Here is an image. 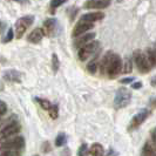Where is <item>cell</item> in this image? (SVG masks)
<instances>
[{
	"mask_svg": "<svg viewBox=\"0 0 156 156\" xmlns=\"http://www.w3.org/2000/svg\"><path fill=\"white\" fill-rule=\"evenodd\" d=\"M121 70H122V60H121V58L117 54L113 53L106 73H107V75H108L109 79H114L121 73Z\"/></svg>",
	"mask_w": 156,
	"mask_h": 156,
	"instance_id": "obj_3",
	"label": "cell"
},
{
	"mask_svg": "<svg viewBox=\"0 0 156 156\" xmlns=\"http://www.w3.org/2000/svg\"><path fill=\"white\" fill-rule=\"evenodd\" d=\"M143 155L144 156H156V149L150 142H147V143L144 144Z\"/></svg>",
	"mask_w": 156,
	"mask_h": 156,
	"instance_id": "obj_18",
	"label": "cell"
},
{
	"mask_svg": "<svg viewBox=\"0 0 156 156\" xmlns=\"http://www.w3.org/2000/svg\"><path fill=\"white\" fill-rule=\"evenodd\" d=\"M2 76H4V79L7 82H16V83H20L21 82V73L16 69L5 70Z\"/></svg>",
	"mask_w": 156,
	"mask_h": 156,
	"instance_id": "obj_12",
	"label": "cell"
},
{
	"mask_svg": "<svg viewBox=\"0 0 156 156\" xmlns=\"http://www.w3.org/2000/svg\"><path fill=\"white\" fill-rule=\"evenodd\" d=\"M48 112H49V116L52 117V119H56L58 117V115H59V108H58V106L56 105H53V106H51V108L48 109Z\"/></svg>",
	"mask_w": 156,
	"mask_h": 156,
	"instance_id": "obj_25",
	"label": "cell"
},
{
	"mask_svg": "<svg viewBox=\"0 0 156 156\" xmlns=\"http://www.w3.org/2000/svg\"><path fill=\"white\" fill-rule=\"evenodd\" d=\"M150 115V112L148 109H141L135 116L132 119V121H130V125L128 127V129L129 130H133V129H136L137 127H140L146 120H147V117Z\"/></svg>",
	"mask_w": 156,
	"mask_h": 156,
	"instance_id": "obj_8",
	"label": "cell"
},
{
	"mask_svg": "<svg viewBox=\"0 0 156 156\" xmlns=\"http://www.w3.org/2000/svg\"><path fill=\"white\" fill-rule=\"evenodd\" d=\"M110 5V0H88L85 2L83 7L86 9L89 8H95V9H101V8H106Z\"/></svg>",
	"mask_w": 156,
	"mask_h": 156,
	"instance_id": "obj_11",
	"label": "cell"
},
{
	"mask_svg": "<svg viewBox=\"0 0 156 156\" xmlns=\"http://www.w3.org/2000/svg\"><path fill=\"white\" fill-rule=\"evenodd\" d=\"M0 156H20V153L14 150H7V151H2V154Z\"/></svg>",
	"mask_w": 156,
	"mask_h": 156,
	"instance_id": "obj_29",
	"label": "cell"
},
{
	"mask_svg": "<svg viewBox=\"0 0 156 156\" xmlns=\"http://www.w3.org/2000/svg\"><path fill=\"white\" fill-rule=\"evenodd\" d=\"M59 66H60V62H59L58 55L54 53V54L52 55V68H53V72H58Z\"/></svg>",
	"mask_w": 156,
	"mask_h": 156,
	"instance_id": "obj_24",
	"label": "cell"
},
{
	"mask_svg": "<svg viewBox=\"0 0 156 156\" xmlns=\"http://www.w3.org/2000/svg\"><path fill=\"white\" fill-rule=\"evenodd\" d=\"M134 61H135L137 69L140 70L141 73H148L149 70L151 69V65L149 63L148 58L142 51H136L134 53Z\"/></svg>",
	"mask_w": 156,
	"mask_h": 156,
	"instance_id": "obj_4",
	"label": "cell"
},
{
	"mask_svg": "<svg viewBox=\"0 0 156 156\" xmlns=\"http://www.w3.org/2000/svg\"><path fill=\"white\" fill-rule=\"evenodd\" d=\"M146 55H147V58H148V61H149V63L151 65V67H155L156 66V53H155V51H154L153 48H148Z\"/></svg>",
	"mask_w": 156,
	"mask_h": 156,
	"instance_id": "obj_19",
	"label": "cell"
},
{
	"mask_svg": "<svg viewBox=\"0 0 156 156\" xmlns=\"http://www.w3.org/2000/svg\"><path fill=\"white\" fill-rule=\"evenodd\" d=\"M112 55L113 53L112 52H108L107 54L103 56V59L101 60V62L99 63L100 66V69H101L102 73H106V70H107V67H108V65H109V61H110V58H112Z\"/></svg>",
	"mask_w": 156,
	"mask_h": 156,
	"instance_id": "obj_17",
	"label": "cell"
},
{
	"mask_svg": "<svg viewBox=\"0 0 156 156\" xmlns=\"http://www.w3.org/2000/svg\"><path fill=\"white\" fill-rule=\"evenodd\" d=\"M105 18V13L103 12H90V13H87V14H83L81 16L80 20L82 21H88V23H95V21H99V20H102Z\"/></svg>",
	"mask_w": 156,
	"mask_h": 156,
	"instance_id": "obj_13",
	"label": "cell"
},
{
	"mask_svg": "<svg viewBox=\"0 0 156 156\" xmlns=\"http://www.w3.org/2000/svg\"><path fill=\"white\" fill-rule=\"evenodd\" d=\"M132 99V92L128 90L125 87H121L117 89L116 94H115V99H114V107L116 109H121L125 108L129 105Z\"/></svg>",
	"mask_w": 156,
	"mask_h": 156,
	"instance_id": "obj_1",
	"label": "cell"
},
{
	"mask_svg": "<svg viewBox=\"0 0 156 156\" xmlns=\"http://www.w3.org/2000/svg\"><path fill=\"white\" fill-rule=\"evenodd\" d=\"M151 105H153V106H156V98L151 101Z\"/></svg>",
	"mask_w": 156,
	"mask_h": 156,
	"instance_id": "obj_39",
	"label": "cell"
},
{
	"mask_svg": "<svg viewBox=\"0 0 156 156\" xmlns=\"http://www.w3.org/2000/svg\"><path fill=\"white\" fill-rule=\"evenodd\" d=\"M34 23V16H25L20 19H18L16 23V37L20 39L25 34L26 30Z\"/></svg>",
	"mask_w": 156,
	"mask_h": 156,
	"instance_id": "obj_5",
	"label": "cell"
},
{
	"mask_svg": "<svg viewBox=\"0 0 156 156\" xmlns=\"http://www.w3.org/2000/svg\"><path fill=\"white\" fill-rule=\"evenodd\" d=\"M56 27H58V23H56L55 19H48V20H46L45 23H44V30L46 32V34L51 35V37L55 34Z\"/></svg>",
	"mask_w": 156,
	"mask_h": 156,
	"instance_id": "obj_15",
	"label": "cell"
},
{
	"mask_svg": "<svg viewBox=\"0 0 156 156\" xmlns=\"http://www.w3.org/2000/svg\"><path fill=\"white\" fill-rule=\"evenodd\" d=\"M134 81V78H125L122 80H120V83H130Z\"/></svg>",
	"mask_w": 156,
	"mask_h": 156,
	"instance_id": "obj_32",
	"label": "cell"
},
{
	"mask_svg": "<svg viewBox=\"0 0 156 156\" xmlns=\"http://www.w3.org/2000/svg\"><path fill=\"white\" fill-rule=\"evenodd\" d=\"M51 150V146H49V143L48 142H45L44 144H42V151L44 153H48Z\"/></svg>",
	"mask_w": 156,
	"mask_h": 156,
	"instance_id": "obj_31",
	"label": "cell"
},
{
	"mask_svg": "<svg viewBox=\"0 0 156 156\" xmlns=\"http://www.w3.org/2000/svg\"><path fill=\"white\" fill-rule=\"evenodd\" d=\"M117 155H119V153H116L113 148H110L108 150V153H107V156H117Z\"/></svg>",
	"mask_w": 156,
	"mask_h": 156,
	"instance_id": "obj_34",
	"label": "cell"
},
{
	"mask_svg": "<svg viewBox=\"0 0 156 156\" xmlns=\"http://www.w3.org/2000/svg\"><path fill=\"white\" fill-rule=\"evenodd\" d=\"M34 156H39V155H34Z\"/></svg>",
	"mask_w": 156,
	"mask_h": 156,
	"instance_id": "obj_41",
	"label": "cell"
},
{
	"mask_svg": "<svg viewBox=\"0 0 156 156\" xmlns=\"http://www.w3.org/2000/svg\"><path fill=\"white\" fill-rule=\"evenodd\" d=\"M133 69V63H132V60L129 59V58H126L123 63H122V72L125 73V74H128V73H130Z\"/></svg>",
	"mask_w": 156,
	"mask_h": 156,
	"instance_id": "obj_20",
	"label": "cell"
},
{
	"mask_svg": "<svg viewBox=\"0 0 156 156\" xmlns=\"http://www.w3.org/2000/svg\"><path fill=\"white\" fill-rule=\"evenodd\" d=\"M14 1H18V2H21V4H23V2H27V0H14Z\"/></svg>",
	"mask_w": 156,
	"mask_h": 156,
	"instance_id": "obj_38",
	"label": "cell"
},
{
	"mask_svg": "<svg viewBox=\"0 0 156 156\" xmlns=\"http://www.w3.org/2000/svg\"><path fill=\"white\" fill-rule=\"evenodd\" d=\"M98 68H99V65H98V62H96L95 60L90 61V62L87 65V70L90 72V74H95Z\"/></svg>",
	"mask_w": 156,
	"mask_h": 156,
	"instance_id": "obj_23",
	"label": "cell"
},
{
	"mask_svg": "<svg viewBox=\"0 0 156 156\" xmlns=\"http://www.w3.org/2000/svg\"><path fill=\"white\" fill-rule=\"evenodd\" d=\"M141 87H142V82L141 81H137V82H135V83L132 85V88H134V89H140Z\"/></svg>",
	"mask_w": 156,
	"mask_h": 156,
	"instance_id": "obj_33",
	"label": "cell"
},
{
	"mask_svg": "<svg viewBox=\"0 0 156 156\" xmlns=\"http://www.w3.org/2000/svg\"><path fill=\"white\" fill-rule=\"evenodd\" d=\"M44 34H45V32H44L42 28H35L34 31H32L28 34L27 40L32 44H39L40 41L42 40V38H44Z\"/></svg>",
	"mask_w": 156,
	"mask_h": 156,
	"instance_id": "obj_14",
	"label": "cell"
},
{
	"mask_svg": "<svg viewBox=\"0 0 156 156\" xmlns=\"http://www.w3.org/2000/svg\"><path fill=\"white\" fill-rule=\"evenodd\" d=\"M20 129H21V127L20 125L18 123V122H11V123H8L7 126H5L1 130H0V139L1 141L2 140H6V139H9V137H12L13 135H16L20 132Z\"/></svg>",
	"mask_w": 156,
	"mask_h": 156,
	"instance_id": "obj_7",
	"label": "cell"
},
{
	"mask_svg": "<svg viewBox=\"0 0 156 156\" xmlns=\"http://www.w3.org/2000/svg\"><path fill=\"white\" fill-rule=\"evenodd\" d=\"M25 147V140L21 136H16L13 139H6V140L1 141V146L0 149L2 151H7V150H14V151H19L23 149Z\"/></svg>",
	"mask_w": 156,
	"mask_h": 156,
	"instance_id": "obj_2",
	"label": "cell"
},
{
	"mask_svg": "<svg viewBox=\"0 0 156 156\" xmlns=\"http://www.w3.org/2000/svg\"><path fill=\"white\" fill-rule=\"evenodd\" d=\"M65 2H66V0H52L51 1V7L54 9V8H58L59 6H61Z\"/></svg>",
	"mask_w": 156,
	"mask_h": 156,
	"instance_id": "obj_27",
	"label": "cell"
},
{
	"mask_svg": "<svg viewBox=\"0 0 156 156\" xmlns=\"http://www.w3.org/2000/svg\"><path fill=\"white\" fill-rule=\"evenodd\" d=\"M35 101L39 103L40 106L44 108V109L48 110L49 108H51V102L48 101V100H46V99H41V98H35Z\"/></svg>",
	"mask_w": 156,
	"mask_h": 156,
	"instance_id": "obj_21",
	"label": "cell"
},
{
	"mask_svg": "<svg viewBox=\"0 0 156 156\" xmlns=\"http://www.w3.org/2000/svg\"><path fill=\"white\" fill-rule=\"evenodd\" d=\"M93 27H94V25L92 23L80 20V21L75 25L74 30H73V32H72V37H73V38H78V37H80V35L85 34L86 32L90 31Z\"/></svg>",
	"mask_w": 156,
	"mask_h": 156,
	"instance_id": "obj_9",
	"label": "cell"
},
{
	"mask_svg": "<svg viewBox=\"0 0 156 156\" xmlns=\"http://www.w3.org/2000/svg\"><path fill=\"white\" fill-rule=\"evenodd\" d=\"M6 112H7V105H6L4 101L0 100V115L6 114Z\"/></svg>",
	"mask_w": 156,
	"mask_h": 156,
	"instance_id": "obj_30",
	"label": "cell"
},
{
	"mask_svg": "<svg viewBox=\"0 0 156 156\" xmlns=\"http://www.w3.org/2000/svg\"><path fill=\"white\" fill-rule=\"evenodd\" d=\"M150 135H151V140H153V142L156 143V128H154V129L151 130Z\"/></svg>",
	"mask_w": 156,
	"mask_h": 156,
	"instance_id": "obj_35",
	"label": "cell"
},
{
	"mask_svg": "<svg viewBox=\"0 0 156 156\" xmlns=\"http://www.w3.org/2000/svg\"><path fill=\"white\" fill-rule=\"evenodd\" d=\"M151 86H156V79H153V80H151Z\"/></svg>",
	"mask_w": 156,
	"mask_h": 156,
	"instance_id": "obj_36",
	"label": "cell"
},
{
	"mask_svg": "<svg viewBox=\"0 0 156 156\" xmlns=\"http://www.w3.org/2000/svg\"><path fill=\"white\" fill-rule=\"evenodd\" d=\"M90 154L92 156H105V149L100 143H94L90 147Z\"/></svg>",
	"mask_w": 156,
	"mask_h": 156,
	"instance_id": "obj_16",
	"label": "cell"
},
{
	"mask_svg": "<svg viewBox=\"0 0 156 156\" xmlns=\"http://www.w3.org/2000/svg\"><path fill=\"white\" fill-rule=\"evenodd\" d=\"M99 45H100L99 41H90L89 44H87V45H85L83 47H81L80 51H79V59H80L81 61L87 60L90 55L95 54V52H96L98 48H99Z\"/></svg>",
	"mask_w": 156,
	"mask_h": 156,
	"instance_id": "obj_6",
	"label": "cell"
},
{
	"mask_svg": "<svg viewBox=\"0 0 156 156\" xmlns=\"http://www.w3.org/2000/svg\"><path fill=\"white\" fill-rule=\"evenodd\" d=\"M154 51H155V53H156V44H155V46H154V48H153Z\"/></svg>",
	"mask_w": 156,
	"mask_h": 156,
	"instance_id": "obj_40",
	"label": "cell"
},
{
	"mask_svg": "<svg viewBox=\"0 0 156 156\" xmlns=\"http://www.w3.org/2000/svg\"><path fill=\"white\" fill-rule=\"evenodd\" d=\"M87 151H88V149H87V144L86 143H83V144H81V147L79 148L78 156H86Z\"/></svg>",
	"mask_w": 156,
	"mask_h": 156,
	"instance_id": "obj_28",
	"label": "cell"
},
{
	"mask_svg": "<svg viewBox=\"0 0 156 156\" xmlns=\"http://www.w3.org/2000/svg\"><path fill=\"white\" fill-rule=\"evenodd\" d=\"M94 38H95V33H87V34H82V35H80L78 38H75L74 40V47L75 48H81V47H83L85 45L87 44H89L90 41H93Z\"/></svg>",
	"mask_w": 156,
	"mask_h": 156,
	"instance_id": "obj_10",
	"label": "cell"
},
{
	"mask_svg": "<svg viewBox=\"0 0 156 156\" xmlns=\"http://www.w3.org/2000/svg\"><path fill=\"white\" fill-rule=\"evenodd\" d=\"M66 135L63 133H61V134H59L58 136H56V139H55V146L56 147H62L63 144L66 143Z\"/></svg>",
	"mask_w": 156,
	"mask_h": 156,
	"instance_id": "obj_22",
	"label": "cell"
},
{
	"mask_svg": "<svg viewBox=\"0 0 156 156\" xmlns=\"http://www.w3.org/2000/svg\"><path fill=\"white\" fill-rule=\"evenodd\" d=\"M14 38V33H13V30L12 28H9L7 32V34H6V37L4 38L2 40V42H9V41H12V39Z\"/></svg>",
	"mask_w": 156,
	"mask_h": 156,
	"instance_id": "obj_26",
	"label": "cell"
},
{
	"mask_svg": "<svg viewBox=\"0 0 156 156\" xmlns=\"http://www.w3.org/2000/svg\"><path fill=\"white\" fill-rule=\"evenodd\" d=\"M1 90H4V83L0 81V92H1Z\"/></svg>",
	"mask_w": 156,
	"mask_h": 156,
	"instance_id": "obj_37",
	"label": "cell"
}]
</instances>
